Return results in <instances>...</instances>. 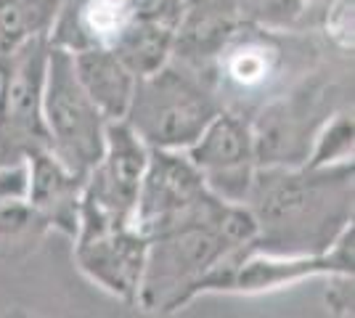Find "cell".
I'll list each match as a JSON object with an SVG mask.
<instances>
[{
  "instance_id": "1",
  "label": "cell",
  "mask_w": 355,
  "mask_h": 318,
  "mask_svg": "<svg viewBox=\"0 0 355 318\" xmlns=\"http://www.w3.org/2000/svg\"><path fill=\"white\" fill-rule=\"evenodd\" d=\"M247 202L257 223L252 252L324 255L353 218V162L263 167L254 173Z\"/></svg>"
},
{
  "instance_id": "2",
  "label": "cell",
  "mask_w": 355,
  "mask_h": 318,
  "mask_svg": "<svg viewBox=\"0 0 355 318\" xmlns=\"http://www.w3.org/2000/svg\"><path fill=\"white\" fill-rule=\"evenodd\" d=\"M254 233L257 223L244 204L209 194L193 215L148 236L135 300L146 310H175L196 294L218 260L250 244Z\"/></svg>"
},
{
  "instance_id": "3",
  "label": "cell",
  "mask_w": 355,
  "mask_h": 318,
  "mask_svg": "<svg viewBox=\"0 0 355 318\" xmlns=\"http://www.w3.org/2000/svg\"><path fill=\"white\" fill-rule=\"evenodd\" d=\"M220 109L205 77L167 61L135 80L125 122L146 149H189Z\"/></svg>"
},
{
  "instance_id": "4",
  "label": "cell",
  "mask_w": 355,
  "mask_h": 318,
  "mask_svg": "<svg viewBox=\"0 0 355 318\" xmlns=\"http://www.w3.org/2000/svg\"><path fill=\"white\" fill-rule=\"evenodd\" d=\"M292 69L295 53L286 37L260 24L239 21L202 77L225 112L250 120V112L279 96V88L286 85V75Z\"/></svg>"
},
{
  "instance_id": "5",
  "label": "cell",
  "mask_w": 355,
  "mask_h": 318,
  "mask_svg": "<svg viewBox=\"0 0 355 318\" xmlns=\"http://www.w3.org/2000/svg\"><path fill=\"white\" fill-rule=\"evenodd\" d=\"M43 122L48 133V152L69 173L85 178L104 154L106 120L74 75L72 51L61 46L48 48Z\"/></svg>"
},
{
  "instance_id": "6",
  "label": "cell",
  "mask_w": 355,
  "mask_h": 318,
  "mask_svg": "<svg viewBox=\"0 0 355 318\" xmlns=\"http://www.w3.org/2000/svg\"><path fill=\"white\" fill-rule=\"evenodd\" d=\"M337 82L302 77L295 88L270 98L250 117L257 167H300L311 159L315 138L334 112Z\"/></svg>"
},
{
  "instance_id": "7",
  "label": "cell",
  "mask_w": 355,
  "mask_h": 318,
  "mask_svg": "<svg viewBox=\"0 0 355 318\" xmlns=\"http://www.w3.org/2000/svg\"><path fill=\"white\" fill-rule=\"evenodd\" d=\"M148 149L125 120L106 122L104 154L88 170L80 197V236L133 226Z\"/></svg>"
},
{
  "instance_id": "8",
  "label": "cell",
  "mask_w": 355,
  "mask_h": 318,
  "mask_svg": "<svg viewBox=\"0 0 355 318\" xmlns=\"http://www.w3.org/2000/svg\"><path fill=\"white\" fill-rule=\"evenodd\" d=\"M48 48V35H37L0 56V167L48 152L43 122Z\"/></svg>"
},
{
  "instance_id": "9",
  "label": "cell",
  "mask_w": 355,
  "mask_h": 318,
  "mask_svg": "<svg viewBox=\"0 0 355 318\" xmlns=\"http://www.w3.org/2000/svg\"><path fill=\"white\" fill-rule=\"evenodd\" d=\"M186 157L202 173L212 197L228 204L247 202L257 173L254 138L247 117L220 109L202 130V136L189 146Z\"/></svg>"
},
{
  "instance_id": "10",
  "label": "cell",
  "mask_w": 355,
  "mask_h": 318,
  "mask_svg": "<svg viewBox=\"0 0 355 318\" xmlns=\"http://www.w3.org/2000/svg\"><path fill=\"white\" fill-rule=\"evenodd\" d=\"M207 197L205 178L189 157L178 154V149H148L133 228L148 239L193 215Z\"/></svg>"
},
{
  "instance_id": "11",
  "label": "cell",
  "mask_w": 355,
  "mask_h": 318,
  "mask_svg": "<svg viewBox=\"0 0 355 318\" xmlns=\"http://www.w3.org/2000/svg\"><path fill=\"white\" fill-rule=\"evenodd\" d=\"M241 21L239 0H183L173 27L178 64L205 75Z\"/></svg>"
},
{
  "instance_id": "12",
  "label": "cell",
  "mask_w": 355,
  "mask_h": 318,
  "mask_svg": "<svg viewBox=\"0 0 355 318\" xmlns=\"http://www.w3.org/2000/svg\"><path fill=\"white\" fill-rule=\"evenodd\" d=\"M148 239L133 226L106 231L96 236H80L77 260L93 281H98L122 300H135Z\"/></svg>"
},
{
  "instance_id": "13",
  "label": "cell",
  "mask_w": 355,
  "mask_h": 318,
  "mask_svg": "<svg viewBox=\"0 0 355 318\" xmlns=\"http://www.w3.org/2000/svg\"><path fill=\"white\" fill-rule=\"evenodd\" d=\"M72 64L83 91L88 93L101 117L106 122L125 120L138 77L114 56V51L104 46L72 51Z\"/></svg>"
},
{
  "instance_id": "14",
  "label": "cell",
  "mask_w": 355,
  "mask_h": 318,
  "mask_svg": "<svg viewBox=\"0 0 355 318\" xmlns=\"http://www.w3.org/2000/svg\"><path fill=\"white\" fill-rule=\"evenodd\" d=\"M27 165H30V186H27L30 207L74 233L80 220L77 194L85 178L69 173L51 152L35 154L27 159Z\"/></svg>"
},
{
  "instance_id": "15",
  "label": "cell",
  "mask_w": 355,
  "mask_h": 318,
  "mask_svg": "<svg viewBox=\"0 0 355 318\" xmlns=\"http://www.w3.org/2000/svg\"><path fill=\"white\" fill-rule=\"evenodd\" d=\"M106 48H112L135 77H146L170 61L173 24L154 19H128Z\"/></svg>"
},
{
  "instance_id": "16",
  "label": "cell",
  "mask_w": 355,
  "mask_h": 318,
  "mask_svg": "<svg viewBox=\"0 0 355 318\" xmlns=\"http://www.w3.org/2000/svg\"><path fill=\"white\" fill-rule=\"evenodd\" d=\"M59 8L61 0H0V56L30 37L48 35Z\"/></svg>"
},
{
  "instance_id": "17",
  "label": "cell",
  "mask_w": 355,
  "mask_h": 318,
  "mask_svg": "<svg viewBox=\"0 0 355 318\" xmlns=\"http://www.w3.org/2000/svg\"><path fill=\"white\" fill-rule=\"evenodd\" d=\"M308 0H239L241 19L268 30H286L305 14Z\"/></svg>"
},
{
  "instance_id": "18",
  "label": "cell",
  "mask_w": 355,
  "mask_h": 318,
  "mask_svg": "<svg viewBox=\"0 0 355 318\" xmlns=\"http://www.w3.org/2000/svg\"><path fill=\"white\" fill-rule=\"evenodd\" d=\"M350 152H353V120L347 114H337L324 127V133H318L315 146H313L311 152V159L305 165H331L337 159H345Z\"/></svg>"
},
{
  "instance_id": "19",
  "label": "cell",
  "mask_w": 355,
  "mask_h": 318,
  "mask_svg": "<svg viewBox=\"0 0 355 318\" xmlns=\"http://www.w3.org/2000/svg\"><path fill=\"white\" fill-rule=\"evenodd\" d=\"M324 27L340 48H353V0H331L324 14Z\"/></svg>"
},
{
  "instance_id": "20",
  "label": "cell",
  "mask_w": 355,
  "mask_h": 318,
  "mask_svg": "<svg viewBox=\"0 0 355 318\" xmlns=\"http://www.w3.org/2000/svg\"><path fill=\"white\" fill-rule=\"evenodd\" d=\"M183 0H122V11L128 19H154L175 27Z\"/></svg>"
},
{
  "instance_id": "21",
  "label": "cell",
  "mask_w": 355,
  "mask_h": 318,
  "mask_svg": "<svg viewBox=\"0 0 355 318\" xmlns=\"http://www.w3.org/2000/svg\"><path fill=\"white\" fill-rule=\"evenodd\" d=\"M353 273H334V281H331V289L326 294V303L334 313L340 316H347L353 313Z\"/></svg>"
}]
</instances>
